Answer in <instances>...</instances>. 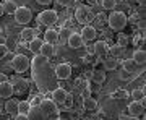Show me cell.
I'll use <instances>...</instances> for the list:
<instances>
[{
  "mask_svg": "<svg viewBox=\"0 0 146 120\" xmlns=\"http://www.w3.org/2000/svg\"><path fill=\"white\" fill-rule=\"evenodd\" d=\"M5 110L8 115H13L15 117L16 114H18V101L15 99H8L5 102Z\"/></svg>",
  "mask_w": 146,
  "mask_h": 120,
  "instance_id": "20",
  "label": "cell"
},
{
  "mask_svg": "<svg viewBox=\"0 0 146 120\" xmlns=\"http://www.w3.org/2000/svg\"><path fill=\"white\" fill-rule=\"evenodd\" d=\"M62 105H65V109L72 110V107H73V96L72 94H67L65 96V101L62 102Z\"/></svg>",
  "mask_w": 146,
  "mask_h": 120,
  "instance_id": "32",
  "label": "cell"
},
{
  "mask_svg": "<svg viewBox=\"0 0 146 120\" xmlns=\"http://www.w3.org/2000/svg\"><path fill=\"white\" fill-rule=\"evenodd\" d=\"M120 120H128V119H123V117H122V119H120Z\"/></svg>",
  "mask_w": 146,
  "mask_h": 120,
  "instance_id": "47",
  "label": "cell"
},
{
  "mask_svg": "<svg viewBox=\"0 0 146 120\" xmlns=\"http://www.w3.org/2000/svg\"><path fill=\"white\" fill-rule=\"evenodd\" d=\"M42 42H44V41H42V39H39V37H33L31 41H29V46H28V49H29L33 54H39Z\"/></svg>",
  "mask_w": 146,
  "mask_h": 120,
  "instance_id": "23",
  "label": "cell"
},
{
  "mask_svg": "<svg viewBox=\"0 0 146 120\" xmlns=\"http://www.w3.org/2000/svg\"><path fill=\"white\" fill-rule=\"evenodd\" d=\"M101 5H102L104 10L112 11V10H115V7H117V0H102V2H101Z\"/></svg>",
  "mask_w": 146,
  "mask_h": 120,
  "instance_id": "30",
  "label": "cell"
},
{
  "mask_svg": "<svg viewBox=\"0 0 146 120\" xmlns=\"http://www.w3.org/2000/svg\"><path fill=\"white\" fill-rule=\"evenodd\" d=\"M86 52H88V54H94V44H93V46H86Z\"/></svg>",
  "mask_w": 146,
  "mask_h": 120,
  "instance_id": "42",
  "label": "cell"
},
{
  "mask_svg": "<svg viewBox=\"0 0 146 120\" xmlns=\"http://www.w3.org/2000/svg\"><path fill=\"white\" fill-rule=\"evenodd\" d=\"M8 52H10V50H8L7 44H0V60H2V58H5Z\"/></svg>",
  "mask_w": 146,
  "mask_h": 120,
  "instance_id": "35",
  "label": "cell"
},
{
  "mask_svg": "<svg viewBox=\"0 0 146 120\" xmlns=\"http://www.w3.org/2000/svg\"><path fill=\"white\" fill-rule=\"evenodd\" d=\"M67 94L68 93L63 88H55L52 93H50V99H52L57 105H62V102L65 101V96H67Z\"/></svg>",
  "mask_w": 146,
  "mask_h": 120,
  "instance_id": "13",
  "label": "cell"
},
{
  "mask_svg": "<svg viewBox=\"0 0 146 120\" xmlns=\"http://www.w3.org/2000/svg\"><path fill=\"white\" fill-rule=\"evenodd\" d=\"M36 2L39 5H49V3H52L54 0H36Z\"/></svg>",
  "mask_w": 146,
  "mask_h": 120,
  "instance_id": "41",
  "label": "cell"
},
{
  "mask_svg": "<svg viewBox=\"0 0 146 120\" xmlns=\"http://www.w3.org/2000/svg\"><path fill=\"white\" fill-rule=\"evenodd\" d=\"M39 110L46 115H54L57 114V104L52 99H42L39 102Z\"/></svg>",
  "mask_w": 146,
  "mask_h": 120,
  "instance_id": "8",
  "label": "cell"
},
{
  "mask_svg": "<svg viewBox=\"0 0 146 120\" xmlns=\"http://www.w3.org/2000/svg\"><path fill=\"white\" fill-rule=\"evenodd\" d=\"M128 41H130V39H128V36H125V34H119V36H117V44L122 46V47L128 46Z\"/></svg>",
  "mask_w": 146,
  "mask_h": 120,
  "instance_id": "31",
  "label": "cell"
},
{
  "mask_svg": "<svg viewBox=\"0 0 146 120\" xmlns=\"http://www.w3.org/2000/svg\"><path fill=\"white\" fill-rule=\"evenodd\" d=\"M15 120H29V117H28L26 114H16L15 115Z\"/></svg>",
  "mask_w": 146,
  "mask_h": 120,
  "instance_id": "40",
  "label": "cell"
},
{
  "mask_svg": "<svg viewBox=\"0 0 146 120\" xmlns=\"http://www.w3.org/2000/svg\"><path fill=\"white\" fill-rule=\"evenodd\" d=\"M119 65V60L115 57H110V55H106L102 58V67H104V72H114Z\"/></svg>",
  "mask_w": 146,
  "mask_h": 120,
  "instance_id": "15",
  "label": "cell"
},
{
  "mask_svg": "<svg viewBox=\"0 0 146 120\" xmlns=\"http://www.w3.org/2000/svg\"><path fill=\"white\" fill-rule=\"evenodd\" d=\"M123 49H125V47L119 46V44H115V46H110V47H109V52H107V55H110V57H115V58H119L120 55L123 54Z\"/></svg>",
  "mask_w": 146,
  "mask_h": 120,
  "instance_id": "25",
  "label": "cell"
},
{
  "mask_svg": "<svg viewBox=\"0 0 146 120\" xmlns=\"http://www.w3.org/2000/svg\"><path fill=\"white\" fill-rule=\"evenodd\" d=\"M128 114L131 117H141L145 115V102H140V101H133L128 104Z\"/></svg>",
  "mask_w": 146,
  "mask_h": 120,
  "instance_id": "10",
  "label": "cell"
},
{
  "mask_svg": "<svg viewBox=\"0 0 146 120\" xmlns=\"http://www.w3.org/2000/svg\"><path fill=\"white\" fill-rule=\"evenodd\" d=\"M54 73H55L57 80H68L72 76V65L70 63H58L54 70Z\"/></svg>",
  "mask_w": 146,
  "mask_h": 120,
  "instance_id": "6",
  "label": "cell"
},
{
  "mask_svg": "<svg viewBox=\"0 0 146 120\" xmlns=\"http://www.w3.org/2000/svg\"><path fill=\"white\" fill-rule=\"evenodd\" d=\"M3 81H8V78L5 73H0V83H3Z\"/></svg>",
  "mask_w": 146,
  "mask_h": 120,
  "instance_id": "43",
  "label": "cell"
},
{
  "mask_svg": "<svg viewBox=\"0 0 146 120\" xmlns=\"http://www.w3.org/2000/svg\"><path fill=\"white\" fill-rule=\"evenodd\" d=\"M13 96V86H11L10 81H3V83H0V97H11Z\"/></svg>",
  "mask_w": 146,
  "mask_h": 120,
  "instance_id": "16",
  "label": "cell"
},
{
  "mask_svg": "<svg viewBox=\"0 0 146 120\" xmlns=\"http://www.w3.org/2000/svg\"><path fill=\"white\" fill-rule=\"evenodd\" d=\"M91 18V7H78L75 11V20L80 25H86Z\"/></svg>",
  "mask_w": 146,
  "mask_h": 120,
  "instance_id": "7",
  "label": "cell"
},
{
  "mask_svg": "<svg viewBox=\"0 0 146 120\" xmlns=\"http://www.w3.org/2000/svg\"><path fill=\"white\" fill-rule=\"evenodd\" d=\"M10 65L15 72H18L21 75L23 72H26L28 68L31 67V62H29V58L25 54H16V55H13L10 58Z\"/></svg>",
  "mask_w": 146,
  "mask_h": 120,
  "instance_id": "3",
  "label": "cell"
},
{
  "mask_svg": "<svg viewBox=\"0 0 146 120\" xmlns=\"http://www.w3.org/2000/svg\"><path fill=\"white\" fill-rule=\"evenodd\" d=\"M67 44L70 49H80V47H83L84 41L80 32H70V36L67 39Z\"/></svg>",
  "mask_w": 146,
  "mask_h": 120,
  "instance_id": "11",
  "label": "cell"
},
{
  "mask_svg": "<svg viewBox=\"0 0 146 120\" xmlns=\"http://www.w3.org/2000/svg\"><path fill=\"white\" fill-rule=\"evenodd\" d=\"M11 86H13V94H23L26 93L28 89V81L26 80H23L21 76H15V78H11Z\"/></svg>",
  "mask_w": 146,
  "mask_h": 120,
  "instance_id": "9",
  "label": "cell"
},
{
  "mask_svg": "<svg viewBox=\"0 0 146 120\" xmlns=\"http://www.w3.org/2000/svg\"><path fill=\"white\" fill-rule=\"evenodd\" d=\"M115 97H119V99H127L128 94H127V91H117V93H115Z\"/></svg>",
  "mask_w": 146,
  "mask_h": 120,
  "instance_id": "39",
  "label": "cell"
},
{
  "mask_svg": "<svg viewBox=\"0 0 146 120\" xmlns=\"http://www.w3.org/2000/svg\"><path fill=\"white\" fill-rule=\"evenodd\" d=\"M133 60H135L136 65H145L146 62V52L143 50V49H136L135 52H133Z\"/></svg>",
  "mask_w": 146,
  "mask_h": 120,
  "instance_id": "22",
  "label": "cell"
},
{
  "mask_svg": "<svg viewBox=\"0 0 146 120\" xmlns=\"http://www.w3.org/2000/svg\"><path fill=\"white\" fill-rule=\"evenodd\" d=\"M13 16H15V21L18 25H28L33 20V11L28 7H18L13 13Z\"/></svg>",
  "mask_w": 146,
  "mask_h": 120,
  "instance_id": "5",
  "label": "cell"
},
{
  "mask_svg": "<svg viewBox=\"0 0 146 120\" xmlns=\"http://www.w3.org/2000/svg\"><path fill=\"white\" fill-rule=\"evenodd\" d=\"M84 2H86V3H88V5H96V3H98V0H84Z\"/></svg>",
  "mask_w": 146,
  "mask_h": 120,
  "instance_id": "44",
  "label": "cell"
},
{
  "mask_svg": "<svg viewBox=\"0 0 146 120\" xmlns=\"http://www.w3.org/2000/svg\"><path fill=\"white\" fill-rule=\"evenodd\" d=\"M75 2H84V0H75Z\"/></svg>",
  "mask_w": 146,
  "mask_h": 120,
  "instance_id": "46",
  "label": "cell"
},
{
  "mask_svg": "<svg viewBox=\"0 0 146 120\" xmlns=\"http://www.w3.org/2000/svg\"><path fill=\"white\" fill-rule=\"evenodd\" d=\"M44 42H49V44L58 42V31L57 29H52V28L46 29V32H44Z\"/></svg>",
  "mask_w": 146,
  "mask_h": 120,
  "instance_id": "17",
  "label": "cell"
},
{
  "mask_svg": "<svg viewBox=\"0 0 146 120\" xmlns=\"http://www.w3.org/2000/svg\"><path fill=\"white\" fill-rule=\"evenodd\" d=\"M109 52V44L106 41H98L94 44V55H98V57H106Z\"/></svg>",
  "mask_w": 146,
  "mask_h": 120,
  "instance_id": "14",
  "label": "cell"
},
{
  "mask_svg": "<svg viewBox=\"0 0 146 120\" xmlns=\"http://www.w3.org/2000/svg\"><path fill=\"white\" fill-rule=\"evenodd\" d=\"M81 104H83L84 110H94V109H98V101L94 99V97H89V96L83 97Z\"/></svg>",
  "mask_w": 146,
  "mask_h": 120,
  "instance_id": "21",
  "label": "cell"
},
{
  "mask_svg": "<svg viewBox=\"0 0 146 120\" xmlns=\"http://www.w3.org/2000/svg\"><path fill=\"white\" fill-rule=\"evenodd\" d=\"M72 2L73 0H55V3H57L58 7H68Z\"/></svg>",
  "mask_w": 146,
  "mask_h": 120,
  "instance_id": "37",
  "label": "cell"
},
{
  "mask_svg": "<svg viewBox=\"0 0 146 120\" xmlns=\"http://www.w3.org/2000/svg\"><path fill=\"white\" fill-rule=\"evenodd\" d=\"M80 34L83 37V41H94L98 37V29L91 25H83V29H81Z\"/></svg>",
  "mask_w": 146,
  "mask_h": 120,
  "instance_id": "12",
  "label": "cell"
},
{
  "mask_svg": "<svg viewBox=\"0 0 146 120\" xmlns=\"http://www.w3.org/2000/svg\"><path fill=\"white\" fill-rule=\"evenodd\" d=\"M96 23H98V25H99V26H104V25H107V16L104 15V13H98V15H96Z\"/></svg>",
  "mask_w": 146,
  "mask_h": 120,
  "instance_id": "33",
  "label": "cell"
},
{
  "mask_svg": "<svg viewBox=\"0 0 146 120\" xmlns=\"http://www.w3.org/2000/svg\"><path fill=\"white\" fill-rule=\"evenodd\" d=\"M16 8H18V5H16L13 0H5V2H3V10H5V13H10V15H13Z\"/></svg>",
  "mask_w": 146,
  "mask_h": 120,
  "instance_id": "28",
  "label": "cell"
},
{
  "mask_svg": "<svg viewBox=\"0 0 146 120\" xmlns=\"http://www.w3.org/2000/svg\"><path fill=\"white\" fill-rule=\"evenodd\" d=\"M58 15L55 10H44L37 15V23L41 26H52L54 23H57Z\"/></svg>",
  "mask_w": 146,
  "mask_h": 120,
  "instance_id": "4",
  "label": "cell"
},
{
  "mask_svg": "<svg viewBox=\"0 0 146 120\" xmlns=\"http://www.w3.org/2000/svg\"><path fill=\"white\" fill-rule=\"evenodd\" d=\"M3 13H5V10H3V3H2V2H0V16L3 15Z\"/></svg>",
  "mask_w": 146,
  "mask_h": 120,
  "instance_id": "45",
  "label": "cell"
},
{
  "mask_svg": "<svg viewBox=\"0 0 146 120\" xmlns=\"http://www.w3.org/2000/svg\"><path fill=\"white\" fill-rule=\"evenodd\" d=\"M29 110H31V102H28V101H20L18 102V114L29 115Z\"/></svg>",
  "mask_w": 146,
  "mask_h": 120,
  "instance_id": "26",
  "label": "cell"
},
{
  "mask_svg": "<svg viewBox=\"0 0 146 120\" xmlns=\"http://www.w3.org/2000/svg\"><path fill=\"white\" fill-rule=\"evenodd\" d=\"M39 36V29L37 28H25L23 32H21V37L25 41H31L33 37H37Z\"/></svg>",
  "mask_w": 146,
  "mask_h": 120,
  "instance_id": "19",
  "label": "cell"
},
{
  "mask_svg": "<svg viewBox=\"0 0 146 120\" xmlns=\"http://www.w3.org/2000/svg\"><path fill=\"white\" fill-rule=\"evenodd\" d=\"M91 76H93V81L94 83H98V84H102L106 81V73L104 72H101V70H94Z\"/></svg>",
  "mask_w": 146,
  "mask_h": 120,
  "instance_id": "27",
  "label": "cell"
},
{
  "mask_svg": "<svg viewBox=\"0 0 146 120\" xmlns=\"http://www.w3.org/2000/svg\"><path fill=\"white\" fill-rule=\"evenodd\" d=\"M50 72H54V70L50 67L49 57L36 54V57L33 58V80L36 81L37 89L42 94H47L50 84H54V80H57L55 73H50Z\"/></svg>",
  "mask_w": 146,
  "mask_h": 120,
  "instance_id": "1",
  "label": "cell"
},
{
  "mask_svg": "<svg viewBox=\"0 0 146 120\" xmlns=\"http://www.w3.org/2000/svg\"><path fill=\"white\" fill-rule=\"evenodd\" d=\"M127 23H128V18H127V15L123 11L112 10L110 15L107 16V25H109L110 29H114V31H122V29L127 26Z\"/></svg>",
  "mask_w": 146,
  "mask_h": 120,
  "instance_id": "2",
  "label": "cell"
},
{
  "mask_svg": "<svg viewBox=\"0 0 146 120\" xmlns=\"http://www.w3.org/2000/svg\"><path fill=\"white\" fill-rule=\"evenodd\" d=\"M136 67H138V65L135 63L133 58H125V60L122 62V70H127V72H130V73H135Z\"/></svg>",
  "mask_w": 146,
  "mask_h": 120,
  "instance_id": "24",
  "label": "cell"
},
{
  "mask_svg": "<svg viewBox=\"0 0 146 120\" xmlns=\"http://www.w3.org/2000/svg\"><path fill=\"white\" fill-rule=\"evenodd\" d=\"M68 36H70V31H68L67 28H62L58 31V41H65V39H68Z\"/></svg>",
  "mask_w": 146,
  "mask_h": 120,
  "instance_id": "34",
  "label": "cell"
},
{
  "mask_svg": "<svg viewBox=\"0 0 146 120\" xmlns=\"http://www.w3.org/2000/svg\"><path fill=\"white\" fill-rule=\"evenodd\" d=\"M83 62L84 63H96V60L93 58V54H88V55H84L83 57Z\"/></svg>",
  "mask_w": 146,
  "mask_h": 120,
  "instance_id": "38",
  "label": "cell"
},
{
  "mask_svg": "<svg viewBox=\"0 0 146 120\" xmlns=\"http://www.w3.org/2000/svg\"><path fill=\"white\" fill-rule=\"evenodd\" d=\"M131 75H133V73L127 72V70H122V72L119 73V78H120V80H130V78H131Z\"/></svg>",
  "mask_w": 146,
  "mask_h": 120,
  "instance_id": "36",
  "label": "cell"
},
{
  "mask_svg": "<svg viewBox=\"0 0 146 120\" xmlns=\"http://www.w3.org/2000/svg\"><path fill=\"white\" fill-rule=\"evenodd\" d=\"M131 97H133V101L145 102V91H143V89H133V91H131Z\"/></svg>",
  "mask_w": 146,
  "mask_h": 120,
  "instance_id": "29",
  "label": "cell"
},
{
  "mask_svg": "<svg viewBox=\"0 0 146 120\" xmlns=\"http://www.w3.org/2000/svg\"><path fill=\"white\" fill-rule=\"evenodd\" d=\"M39 54H41V55H44V57H49V58H50L54 54H55V47H54V44H49V42H42Z\"/></svg>",
  "mask_w": 146,
  "mask_h": 120,
  "instance_id": "18",
  "label": "cell"
}]
</instances>
